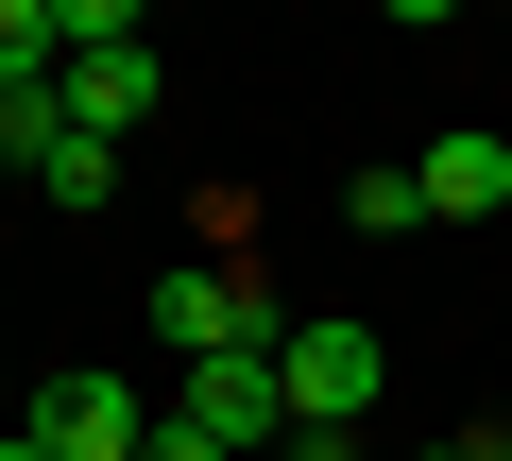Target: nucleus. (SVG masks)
Returning a JSON list of instances; mask_svg holds the SVG:
<instances>
[{
  "mask_svg": "<svg viewBox=\"0 0 512 461\" xmlns=\"http://www.w3.org/2000/svg\"><path fill=\"white\" fill-rule=\"evenodd\" d=\"M274 376H291V444H342V461H359V410H376V325H274Z\"/></svg>",
  "mask_w": 512,
  "mask_h": 461,
  "instance_id": "f257e3e1",
  "label": "nucleus"
},
{
  "mask_svg": "<svg viewBox=\"0 0 512 461\" xmlns=\"http://www.w3.org/2000/svg\"><path fill=\"white\" fill-rule=\"evenodd\" d=\"M188 427H205L222 461H274V444H291V376H274V342H239V359H188Z\"/></svg>",
  "mask_w": 512,
  "mask_h": 461,
  "instance_id": "f03ea898",
  "label": "nucleus"
},
{
  "mask_svg": "<svg viewBox=\"0 0 512 461\" xmlns=\"http://www.w3.org/2000/svg\"><path fill=\"white\" fill-rule=\"evenodd\" d=\"M154 342L171 359H239V342H274V291L256 274H154Z\"/></svg>",
  "mask_w": 512,
  "mask_h": 461,
  "instance_id": "7ed1b4c3",
  "label": "nucleus"
},
{
  "mask_svg": "<svg viewBox=\"0 0 512 461\" xmlns=\"http://www.w3.org/2000/svg\"><path fill=\"white\" fill-rule=\"evenodd\" d=\"M18 427H35L52 461H137V444H154V410H137L120 376H52V393H35Z\"/></svg>",
  "mask_w": 512,
  "mask_h": 461,
  "instance_id": "20e7f679",
  "label": "nucleus"
},
{
  "mask_svg": "<svg viewBox=\"0 0 512 461\" xmlns=\"http://www.w3.org/2000/svg\"><path fill=\"white\" fill-rule=\"evenodd\" d=\"M154 86H171V69H154V35H137V52H69V120H86V137H137V120H154Z\"/></svg>",
  "mask_w": 512,
  "mask_h": 461,
  "instance_id": "39448f33",
  "label": "nucleus"
},
{
  "mask_svg": "<svg viewBox=\"0 0 512 461\" xmlns=\"http://www.w3.org/2000/svg\"><path fill=\"white\" fill-rule=\"evenodd\" d=\"M410 171H427V222H495L512 205V137H427Z\"/></svg>",
  "mask_w": 512,
  "mask_h": 461,
  "instance_id": "423d86ee",
  "label": "nucleus"
},
{
  "mask_svg": "<svg viewBox=\"0 0 512 461\" xmlns=\"http://www.w3.org/2000/svg\"><path fill=\"white\" fill-rule=\"evenodd\" d=\"M342 222H359V240H410V222H427V171H410V154L342 171Z\"/></svg>",
  "mask_w": 512,
  "mask_h": 461,
  "instance_id": "0eeeda50",
  "label": "nucleus"
},
{
  "mask_svg": "<svg viewBox=\"0 0 512 461\" xmlns=\"http://www.w3.org/2000/svg\"><path fill=\"white\" fill-rule=\"evenodd\" d=\"M35 188H52V205H103V188H120V137H86V120H69V137L35 154Z\"/></svg>",
  "mask_w": 512,
  "mask_h": 461,
  "instance_id": "6e6552de",
  "label": "nucleus"
},
{
  "mask_svg": "<svg viewBox=\"0 0 512 461\" xmlns=\"http://www.w3.org/2000/svg\"><path fill=\"white\" fill-rule=\"evenodd\" d=\"M35 69H69V35H52V0H0V86H35Z\"/></svg>",
  "mask_w": 512,
  "mask_h": 461,
  "instance_id": "1a4fd4ad",
  "label": "nucleus"
},
{
  "mask_svg": "<svg viewBox=\"0 0 512 461\" xmlns=\"http://www.w3.org/2000/svg\"><path fill=\"white\" fill-rule=\"evenodd\" d=\"M52 35H69V52H137V35H154V0H52Z\"/></svg>",
  "mask_w": 512,
  "mask_h": 461,
  "instance_id": "9d476101",
  "label": "nucleus"
},
{
  "mask_svg": "<svg viewBox=\"0 0 512 461\" xmlns=\"http://www.w3.org/2000/svg\"><path fill=\"white\" fill-rule=\"evenodd\" d=\"M137 461H222V444H205L188 410H154V444H137Z\"/></svg>",
  "mask_w": 512,
  "mask_h": 461,
  "instance_id": "9b49d317",
  "label": "nucleus"
},
{
  "mask_svg": "<svg viewBox=\"0 0 512 461\" xmlns=\"http://www.w3.org/2000/svg\"><path fill=\"white\" fill-rule=\"evenodd\" d=\"M427 461H512V427H461V444H427Z\"/></svg>",
  "mask_w": 512,
  "mask_h": 461,
  "instance_id": "f8f14e48",
  "label": "nucleus"
},
{
  "mask_svg": "<svg viewBox=\"0 0 512 461\" xmlns=\"http://www.w3.org/2000/svg\"><path fill=\"white\" fill-rule=\"evenodd\" d=\"M0 461H52V444H35V427H0Z\"/></svg>",
  "mask_w": 512,
  "mask_h": 461,
  "instance_id": "ddd939ff",
  "label": "nucleus"
},
{
  "mask_svg": "<svg viewBox=\"0 0 512 461\" xmlns=\"http://www.w3.org/2000/svg\"><path fill=\"white\" fill-rule=\"evenodd\" d=\"M393 18H461V0H393Z\"/></svg>",
  "mask_w": 512,
  "mask_h": 461,
  "instance_id": "4468645a",
  "label": "nucleus"
},
{
  "mask_svg": "<svg viewBox=\"0 0 512 461\" xmlns=\"http://www.w3.org/2000/svg\"><path fill=\"white\" fill-rule=\"evenodd\" d=\"M274 461H342V444H274Z\"/></svg>",
  "mask_w": 512,
  "mask_h": 461,
  "instance_id": "2eb2a0df",
  "label": "nucleus"
}]
</instances>
